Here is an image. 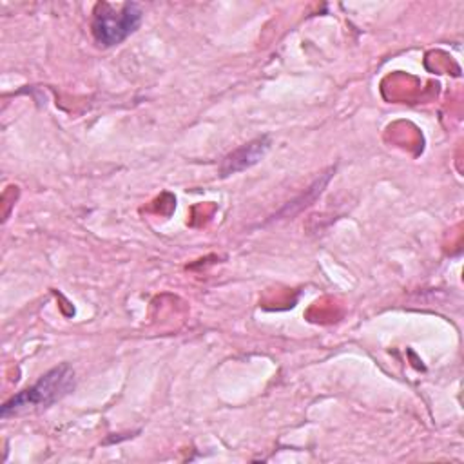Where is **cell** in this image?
<instances>
[{"mask_svg":"<svg viewBox=\"0 0 464 464\" xmlns=\"http://www.w3.org/2000/svg\"><path fill=\"white\" fill-rule=\"evenodd\" d=\"M74 388V370L69 364H60L44 373L33 386L18 392L2 406V417L16 415L33 408H45L67 395Z\"/></svg>","mask_w":464,"mask_h":464,"instance_id":"1","label":"cell"},{"mask_svg":"<svg viewBox=\"0 0 464 464\" xmlns=\"http://www.w3.org/2000/svg\"><path fill=\"white\" fill-rule=\"evenodd\" d=\"M143 11L134 2H98L92 11V34L103 47H112L129 38L141 24Z\"/></svg>","mask_w":464,"mask_h":464,"instance_id":"2","label":"cell"},{"mask_svg":"<svg viewBox=\"0 0 464 464\" xmlns=\"http://www.w3.org/2000/svg\"><path fill=\"white\" fill-rule=\"evenodd\" d=\"M268 147H270V138L268 136H261V138H256V140L241 145L239 149H236L234 152H230L223 160V165H221L223 176L239 172V170L257 163L266 154Z\"/></svg>","mask_w":464,"mask_h":464,"instance_id":"3","label":"cell"}]
</instances>
